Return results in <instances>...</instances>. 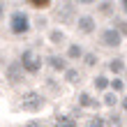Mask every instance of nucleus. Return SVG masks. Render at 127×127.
Wrapping results in <instances>:
<instances>
[{
    "label": "nucleus",
    "mask_w": 127,
    "mask_h": 127,
    "mask_svg": "<svg viewBox=\"0 0 127 127\" xmlns=\"http://www.w3.org/2000/svg\"><path fill=\"white\" fill-rule=\"evenodd\" d=\"M9 28H12V32L14 35H23L30 30V23H28V16L23 12H14L12 14V19H9Z\"/></svg>",
    "instance_id": "nucleus-1"
},
{
    "label": "nucleus",
    "mask_w": 127,
    "mask_h": 127,
    "mask_svg": "<svg viewBox=\"0 0 127 127\" xmlns=\"http://www.w3.org/2000/svg\"><path fill=\"white\" fill-rule=\"evenodd\" d=\"M21 67H23L26 72L35 74V72H39L42 60H39V56H37V53H32V51H23V53H21Z\"/></svg>",
    "instance_id": "nucleus-2"
},
{
    "label": "nucleus",
    "mask_w": 127,
    "mask_h": 127,
    "mask_svg": "<svg viewBox=\"0 0 127 127\" xmlns=\"http://www.w3.org/2000/svg\"><path fill=\"white\" fill-rule=\"evenodd\" d=\"M44 106V97L39 93H28L23 97V102H21V109L23 111H39Z\"/></svg>",
    "instance_id": "nucleus-3"
},
{
    "label": "nucleus",
    "mask_w": 127,
    "mask_h": 127,
    "mask_svg": "<svg viewBox=\"0 0 127 127\" xmlns=\"http://www.w3.org/2000/svg\"><path fill=\"white\" fill-rule=\"evenodd\" d=\"M120 32L116 30V28H106V30L102 32V44L104 46H118V44H120Z\"/></svg>",
    "instance_id": "nucleus-4"
},
{
    "label": "nucleus",
    "mask_w": 127,
    "mask_h": 127,
    "mask_svg": "<svg viewBox=\"0 0 127 127\" xmlns=\"http://www.w3.org/2000/svg\"><path fill=\"white\" fill-rule=\"evenodd\" d=\"M21 63H14V65H9V69H7V76H9V81L12 83H16V81H21Z\"/></svg>",
    "instance_id": "nucleus-5"
},
{
    "label": "nucleus",
    "mask_w": 127,
    "mask_h": 127,
    "mask_svg": "<svg viewBox=\"0 0 127 127\" xmlns=\"http://www.w3.org/2000/svg\"><path fill=\"white\" fill-rule=\"evenodd\" d=\"M93 28H95V21L90 16H81L79 19V30L81 32H93Z\"/></svg>",
    "instance_id": "nucleus-6"
},
{
    "label": "nucleus",
    "mask_w": 127,
    "mask_h": 127,
    "mask_svg": "<svg viewBox=\"0 0 127 127\" xmlns=\"http://www.w3.org/2000/svg\"><path fill=\"white\" fill-rule=\"evenodd\" d=\"M56 127H76V123L69 116H58L56 118Z\"/></svg>",
    "instance_id": "nucleus-7"
},
{
    "label": "nucleus",
    "mask_w": 127,
    "mask_h": 127,
    "mask_svg": "<svg viewBox=\"0 0 127 127\" xmlns=\"http://www.w3.org/2000/svg\"><path fill=\"white\" fill-rule=\"evenodd\" d=\"M88 127H109V125H106V120H104V118L97 116V118H93V120H88Z\"/></svg>",
    "instance_id": "nucleus-8"
},
{
    "label": "nucleus",
    "mask_w": 127,
    "mask_h": 127,
    "mask_svg": "<svg viewBox=\"0 0 127 127\" xmlns=\"http://www.w3.org/2000/svg\"><path fill=\"white\" fill-rule=\"evenodd\" d=\"M49 63H51V67H53V69H65V63H63V60H60L58 56L49 58Z\"/></svg>",
    "instance_id": "nucleus-9"
},
{
    "label": "nucleus",
    "mask_w": 127,
    "mask_h": 127,
    "mask_svg": "<svg viewBox=\"0 0 127 127\" xmlns=\"http://www.w3.org/2000/svg\"><path fill=\"white\" fill-rule=\"evenodd\" d=\"M109 67H111L113 72H123V67H125V65H123V60H118V58H116V60H111Z\"/></svg>",
    "instance_id": "nucleus-10"
},
{
    "label": "nucleus",
    "mask_w": 127,
    "mask_h": 127,
    "mask_svg": "<svg viewBox=\"0 0 127 127\" xmlns=\"http://www.w3.org/2000/svg\"><path fill=\"white\" fill-rule=\"evenodd\" d=\"M32 7H49V0H28Z\"/></svg>",
    "instance_id": "nucleus-11"
},
{
    "label": "nucleus",
    "mask_w": 127,
    "mask_h": 127,
    "mask_svg": "<svg viewBox=\"0 0 127 127\" xmlns=\"http://www.w3.org/2000/svg\"><path fill=\"white\" fill-rule=\"evenodd\" d=\"M69 56H72V58H79V56H81V49H79V46H69Z\"/></svg>",
    "instance_id": "nucleus-12"
},
{
    "label": "nucleus",
    "mask_w": 127,
    "mask_h": 127,
    "mask_svg": "<svg viewBox=\"0 0 127 127\" xmlns=\"http://www.w3.org/2000/svg\"><path fill=\"white\" fill-rule=\"evenodd\" d=\"M81 104H86V106H90V104H93V99H90L88 95H81Z\"/></svg>",
    "instance_id": "nucleus-13"
},
{
    "label": "nucleus",
    "mask_w": 127,
    "mask_h": 127,
    "mask_svg": "<svg viewBox=\"0 0 127 127\" xmlns=\"http://www.w3.org/2000/svg\"><path fill=\"white\" fill-rule=\"evenodd\" d=\"M95 86H97V88H106V79H102V76H99V79L95 81Z\"/></svg>",
    "instance_id": "nucleus-14"
},
{
    "label": "nucleus",
    "mask_w": 127,
    "mask_h": 127,
    "mask_svg": "<svg viewBox=\"0 0 127 127\" xmlns=\"http://www.w3.org/2000/svg\"><path fill=\"white\" fill-rule=\"evenodd\" d=\"M67 81H76V72H72V69H67Z\"/></svg>",
    "instance_id": "nucleus-15"
},
{
    "label": "nucleus",
    "mask_w": 127,
    "mask_h": 127,
    "mask_svg": "<svg viewBox=\"0 0 127 127\" xmlns=\"http://www.w3.org/2000/svg\"><path fill=\"white\" fill-rule=\"evenodd\" d=\"M86 65H95V56L88 53V56H86Z\"/></svg>",
    "instance_id": "nucleus-16"
},
{
    "label": "nucleus",
    "mask_w": 127,
    "mask_h": 127,
    "mask_svg": "<svg viewBox=\"0 0 127 127\" xmlns=\"http://www.w3.org/2000/svg\"><path fill=\"white\" fill-rule=\"evenodd\" d=\"M113 90H123V81H113Z\"/></svg>",
    "instance_id": "nucleus-17"
},
{
    "label": "nucleus",
    "mask_w": 127,
    "mask_h": 127,
    "mask_svg": "<svg viewBox=\"0 0 127 127\" xmlns=\"http://www.w3.org/2000/svg\"><path fill=\"white\" fill-rule=\"evenodd\" d=\"M120 5H123V9H125V14H127V0H120Z\"/></svg>",
    "instance_id": "nucleus-18"
},
{
    "label": "nucleus",
    "mask_w": 127,
    "mask_h": 127,
    "mask_svg": "<svg viewBox=\"0 0 127 127\" xmlns=\"http://www.w3.org/2000/svg\"><path fill=\"white\" fill-rule=\"evenodd\" d=\"M123 106H125V111H127V97H125V99H123Z\"/></svg>",
    "instance_id": "nucleus-19"
},
{
    "label": "nucleus",
    "mask_w": 127,
    "mask_h": 127,
    "mask_svg": "<svg viewBox=\"0 0 127 127\" xmlns=\"http://www.w3.org/2000/svg\"><path fill=\"white\" fill-rule=\"evenodd\" d=\"M28 127H39V125H35V123H30V125H28Z\"/></svg>",
    "instance_id": "nucleus-20"
},
{
    "label": "nucleus",
    "mask_w": 127,
    "mask_h": 127,
    "mask_svg": "<svg viewBox=\"0 0 127 127\" xmlns=\"http://www.w3.org/2000/svg\"><path fill=\"white\" fill-rule=\"evenodd\" d=\"M81 2H95V0H81Z\"/></svg>",
    "instance_id": "nucleus-21"
},
{
    "label": "nucleus",
    "mask_w": 127,
    "mask_h": 127,
    "mask_svg": "<svg viewBox=\"0 0 127 127\" xmlns=\"http://www.w3.org/2000/svg\"><path fill=\"white\" fill-rule=\"evenodd\" d=\"M0 16H2V5H0Z\"/></svg>",
    "instance_id": "nucleus-22"
}]
</instances>
